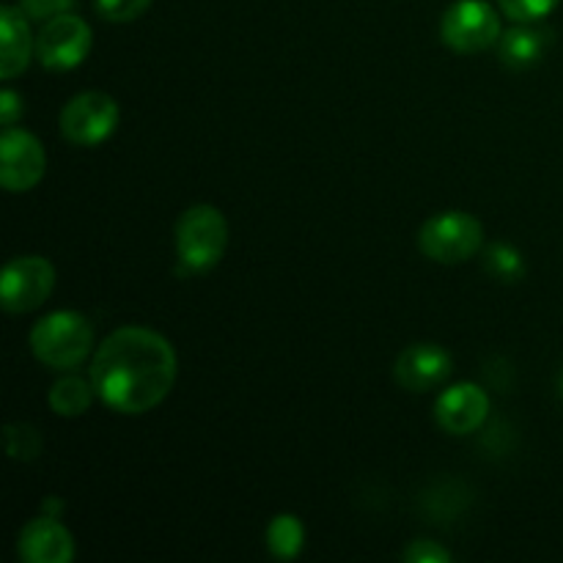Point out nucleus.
I'll return each instance as SVG.
<instances>
[{
	"label": "nucleus",
	"instance_id": "nucleus-13",
	"mask_svg": "<svg viewBox=\"0 0 563 563\" xmlns=\"http://www.w3.org/2000/svg\"><path fill=\"white\" fill-rule=\"evenodd\" d=\"M33 49H36V44H33L31 27L22 16V9L3 5L0 9V75L11 80L20 71H25Z\"/></svg>",
	"mask_w": 563,
	"mask_h": 563
},
{
	"label": "nucleus",
	"instance_id": "nucleus-20",
	"mask_svg": "<svg viewBox=\"0 0 563 563\" xmlns=\"http://www.w3.org/2000/svg\"><path fill=\"white\" fill-rule=\"evenodd\" d=\"M152 5V0H97V11L110 22L137 20Z\"/></svg>",
	"mask_w": 563,
	"mask_h": 563
},
{
	"label": "nucleus",
	"instance_id": "nucleus-23",
	"mask_svg": "<svg viewBox=\"0 0 563 563\" xmlns=\"http://www.w3.org/2000/svg\"><path fill=\"white\" fill-rule=\"evenodd\" d=\"M20 115H22L20 97H16L14 91H9V88H5V91L0 93V119H3L5 130H9V126H14Z\"/></svg>",
	"mask_w": 563,
	"mask_h": 563
},
{
	"label": "nucleus",
	"instance_id": "nucleus-4",
	"mask_svg": "<svg viewBox=\"0 0 563 563\" xmlns=\"http://www.w3.org/2000/svg\"><path fill=\"white\" fill-rule=\"evenodd\" d=\"M418 245H421L423 256L432 262L460 264L476 256L478 247L484 245V229L473 214L451 209V212L434 214L423 223Z\"/></svg>",
	"mask_w": 563,
	"mask_h": 563
},
{
	"label": "nucleus",
	"instance_id": "nucleus-22",
	"mask_svg": "<svg viewBox=\"0 0 563 563\" xmlns=\"http://www.w3.org/2000/svg\"><path fill=\"white\" fill-rule=\"evenodd\" d=\"M20 9L33 20H53L58 14H69V9H75V0H22Z\"/></svg>",
	"mask_w": 563,
	"mask_h": 563
},
{
	"label": "nucleus",
	"instance_id": "nucleus-2",
	"mask_svg": "<svg viewBox=\"0 0 563 563\" xmlns=\"http://www.w3.org/2000/svg\"><path fill=\"white\" fill-rule=\"evenodd\" d=\"M93 344V330L88 319L77 311H55L36 322L31 330V350L44 366L75 368L88 357Z\"/></svg>",
	"mask_w": 563,
	"mask_h": 563
},
{
	"label": "nucleus",
	"instance_id": "nucleus-9",
	"mask_svg": "<svg viewBox=\"0 0 563 563\" xmlns=\"http://www.w3.org/2000/svg\"><path fill=\"white\" fill-rule=\"evenodd\" d=\"M44 168H47V157H44L42 143L31 132L9 126L0 137V181L5 190H31L42 181Z\"/></svg>",
	"mask_w": 563,
	"mask_h": 563
},
{
	"label": "nucleus",
	"instance_id": "nucleus-1",
	"mask_svg": "<svg viewBox=\"0 0 563 563\" xmlns=\"http://www.w3.org/2000/svg\"><path fill=\"white\" fill-rule=\"evenodd\" d=\"M176 372V352L163 335L146 328H121L99 344L91 361V385L110 410L141 416L163 405Z\"/></svg>",
	"mask_w": 563,
	"mask_h": 563
},
{
	"label": "nucleus",
	"instance_id": "nucleus-8",
	"mask_svg": "<svg viewBox=\"0 0 563 563\" xmlns=\"http://www.w3.org/2000/svg\"><path fill=\"white\" fill-rule=\"evenodd\" d=\"M91 49V27L75 14H58L44 22L36 36V58L47 69L66 71L86 60Z\"/></svg>",
	"mask_w": 563,
	"mask_h": 563
},
{
	"label": "nucleus",
	"instance_id": "nucleus-3",
	"mask_svg": "<svg viewBox=\"0 0 563 563\" xmlns=\"http://www.w3.org/2000/svg\"><path fill=\"white\" fill-rule=\"evenodd\" d=\"M229 242V223L223 212L209 203H196L181 212L176 223V251L190 273H207L223 258Z\"/></svg>",
	"mask_w": 563,
	"mask_h": 563
},
{
	"label": "nucleus",
	"instance_id": "nucleus-24",
	"mask_svg": "<svg viewBox=\"0 0 563 563\" xmlns=\"http://www.w3.org/2000/svg\"><path fill=\"white\" fill-rule=\"evenodd\" d=\"M559 390H561V396H563V372H561V379H559Z\"/></svg>",
	"mask_w": 563,
	"mask_h": 563
},
{
	"label": "nucleus",
	"instance_id": "nucleus-16",
	"mask_svg": "<svg viewBox=\"0 0 563 563\" xmlns=\"http://www.w3.org/2000/svg\"><path fill=\"white\" fill-rule=\"evenodd\" d=\"M91 388L86 379L80 377H66L58 379L49 390V407H53L55 416H64V418H75L82 416L91 405Z\"/></svg>",
	"mask_w": 563,
	"mask_h": 563
},
{
	"label": "nucleus",
	"instance_id": "nucleus-19",
	"mask_svg": "<svg viewBox=\"0 0 563 563\" xmlns=\"http://www.w3.org/2000/svg\"><path fill=\"white\" fill-rule=\"evenodd\" d=\"M42 449V440H38L36 429L31 427H5V451H9L14 460H33Z\"/></svg>",
	"mask_w": 563,
	"mask_h": 563
},
{
	"label": "nucleus",
	"instance_id": "nucleus-14",
	"mask_svg": "<svg viewBox=\"0 0 563 563\" xmlns=\"http://www.w3.org/2000/svg\"><path fill=\"white\" fill-rule=\"evenodd\" d=\"M553 44V33L533 22H520L511 31L500 33L498 58L509 69H528L544 58L548 47Z\"/></svg>",
	"mask_w": 563,
	"mask_h": 563
},
{
	"label": "nucleus",
	"instance_id": "nucleus-17",
	"mask_svg": "<svg viewBox=\"0 0 563 563\" xmlns=\"http://www.w3.org/2000/svg\"><path fill=\"white\" fill-rule=\"evenodd\" d=\"M484 267L489 269V275L498 280H517L526 269L522 264V256L511 245H504V242H495V245L487 247V256H484Z\"/></svg>",
	"mask_w": 563,
	"mask_h": 563
},
{
	"label": "nucleus",
	"instance_id": "nucleus-5",
	"mask_svg": "<svg viewBox=\"0 0 563 563\" xmlns=\"http://www.w3.org/2000/svg\"><path fill=\"white\" fill-rule=\"evenodd\" d=\"M440 36L454 53L476 55L500 38V14L484 0H456L440 22Z\"/></svg>",
	"mask_w": 563,
	"mask_h": 563
},
{
	"label": "nucleus",
	"instance_id": "nucleus-15",
	"mask_svg": "<svg viewBox=\"0 0 563 563\" xmlns=\"http://www.w3.org/2000/svg\"><path fill=\"white\" fill-rule=\"evenodd\" d=\"M306 544V528L295 515H278L267 526V548L275 559L291 561Z\"/></svg>",
	"mask_w": 563,
	"mask_h": 563
},
{
	"label": "nucleus",
	"instance_id": "nucleus-6",
	"mask_svg": "<svg viewBox=\"0 0 563 563\" xmlns=\"http://www.w3.org/2000/svg\"><path fill=\"white\" fill-rule=\"evenodd\" d=\"M58 124L60 135L75 143V146H99L119 126V104L102 91L77 93L60 110Z\"/></svg>",
	"mask_w": 563,
	"mask_h": 563
},
{
	"label": "nucleus",
	"instance_id": "nucleus-18",
	"mask_svg": "<svg viewBox=\"0 0 563 563\" xmlns=\"http://www.w3.org/2000/svg\"><path fill=\"white\" fill-rule=\"evenodd\" d=\"M559 3L561 0H498L500 11L515 22H539Z\"/></svg>",
	"mask_w": 563,
	"mask_h": 563
},
{
	"label": "nucleus",
	"instance_id": "nucleus-11",
	"mask_svg": "<svg viewBox=\"0 0 563 563\" xmlns=\"http://www.w3.org/2000/svg\"><path fill=\"white\" fill-rule=\"evenodd\" d=\"M489 396L476 383L451 385L434 405V418L449 434H471L487 421Z\"/></svg>",
	"mask_w": 563,
	"mask_h": 563
},
{
	"label": "nucleus",
	"instance_id": "nucleus-12",
	"mask_svg": "<svg viewBox=\"0 0 563 563\" xmlns=\"http://www.w3.org/2000/svg\"><path fill=\"white\" fill-rule=\"evenodd\" d=\"M20 555L27 563H69L75 559V539L53 517H36L20 531Z\"/></svg>",
	"mask_w": 563,
	"mask_h": 563
},
{
	"label": "nucleus",
	"instance_id": "nucleus-10",
	"mask_svg": "<svg viewBox=\"0 0 563 563\" xmlns=\"http://www.w3.org/2000/svg\"><path fill=\"white\" fill-rule=\"evenodd\" d=\"M451 368L454 363H451L449 352L432 341H423V344H412L401 352L394 374L401 388L412 390V394H427L451 377Z\"/></svg>",
	"mask_w": 563,
	"mask_h": 563
},
{
	"label": "nucleus",
	"instance_id": "nucleus-7",
	"mask_svg": "<svg viewBox=\"0 0 563 563\" xmlns=\"http://www.w3.org/2000/svg\"><path fill=\"white\" fill-rule=\"evenodd\" d=\"M55 269L42 256L14 258L0 278V302L9 313L36 311L53 295Z\"/></svg>",
	"mask_w": 563,
	"mask_h": 563
},
{
	"label": "nucleus",
	"instance_id": "nucleus-21",
	"mask_svg": "<svg viewBox=\"0 0 563 563\" xmlns=\"http://www.w3.org/2000/svg\"><path fill=\"white\" fill-rule=\"evenodd\" d=\"M407 563H451V553L443 544L432 542V539H416L410 548L405 550Z\"/></svg>",
	"mask_w": 563,
	"mask_h": 563
}]
</instances>
